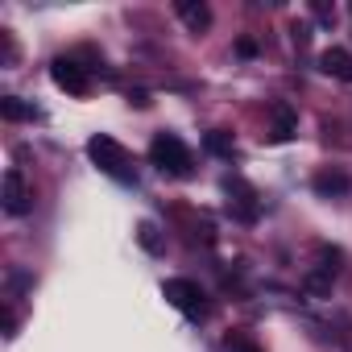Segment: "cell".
Returning <instances> with one entry per match:
<instances>
[{
    "mask_svg": "<svg viewBox=\"0 0 352 352\" xmlns=\"http://www.w3.org/2000/svg\"><path fill=\"white\" fill-rule=\"evenodd\" d=\"M149 162L162 174H170V179H191V170H195V157H191V149H187V141L179 133H153Z\"/></svg>",
    "mask_w": 352,
    "mask_h": 352,
    "instance_id": "cell-1",
    "label": "cell"
},
{
    "mask_svg": "<svg viewBox=\"0 0 352 352\" xmlns=\"http://www.w3.org/2000/svg\"><path fill=\"white\" fill-rule=\"evenodd\" d=\"M87 157L108 174V179H116V183H137V170H133V162H129V153H124V145H120L116 137L96 133V137L87 141Z\"/></svg>",
    "mask_w": 352,
    "mask_h": 352,
    "instance_id": "cell-2",
    "label": "cell"
},
{
    "mask_svg": "<svg viewBox=\"0 0 352 352\" xmlns=\"http://www.w3.org/2000/svg\"><path fill=\"white\" fill-rule=\"evenodd\" d=\"M162 294H166V302H170L174 311H183V315H191V319H199V315L208 311V294H204V286L191 282V278H166V282H162Z\"/></svg>",
    "mask_w": 352,
    "mask_h": 352,
    "instance_id": "cell-3",
    "label": "cell"
},
{
    "mask_svg": "<svg viewBox=\"0 0 352 352\" xmlns=\"http://www.w3.org/2000/svg\"><path fill=\"white\" fill-rule=\"evenodd\" d=\"M0 208H5L9 216H25V212L34 208L30 187H25V174H21L17 166L5 170V183H0Z\"/></svg>",
    "mask_w": 352,
    "mask_h": 352,
    "instance_id": "cell-4",
    "label": "cell"
},
{
    "mask_svg": "<svg viewBox=\"0 0 352 352\" xmlns=\"http://www.w3.org/2000/svg\"><path fill=\"white\" fill-rule=\"evenodd\" d=\"M50 79H54V87H63L67 96H87V91H91V75H87V67H79L75 58H54V63H50Z\"/></svg>",
    "mask_w": 352,
    "mask_h": 352,
    "instance_id": "cell-5",
    "label": "cell"
},
{
    "mask_svg": "<svg viewBox=\"0 0 352 352\" xmlns=\"http://www.w3.org/2000/svg\"><path fill=\"white\" fill-rule=\"evenodd\" d=\"M336 274H340V253L336 249H319V265L302 278V286H307V294H327L331 290V282H336Z\"/></svg>",
    "mask_w": 352,
    "mask_h": 352,
    "instance_id": "cell-6",
    "label": "cell"
},
{
    "mask_svg": "<svg viewBox=\"0 0 352 352\" xmlns=\"http://www.w3.org/2000/svg\"><path fill=\"white\" fill-rule=\"evenodd\" d=\"M224 191H228V195H232V199H228V208H236V216H241V220H249V224H253V220H257V212H261V208H257V195H253V191H249V183H241V179H228V183H224Z\"/></svg>",
    "mask_w": 352,
    "mask_h": 352,
    "instance_id": "cell-7",
    "label": "cell"
},
{
    "mask_svg": "<svg viewBox=\"0 0 352 352\" xmlns=\"http://www.w3.org/2000/svg\"><path fill=\"white\" fill-rule=\"evenodd\" d=\"M319 71L331 75V79H340V83H352V54L344 46H331V50L319 54Z\"/></svg>",
    "mask_w": 352,
    "mask_h": 352,
    "instance_id": "cell-8",
    "label": "cell"
},
{
    "mask_svg": "<svg viewBox=\"0 0 352 352\" xmlns=\"http://www.w3.org/2000/svg\"><path fill=\"white\" fill-rule=\"evenodd\" d=\"M174 13L183 17V25H187L191 34H204V30L212 25V9L204 5V0H179V5H174Z\"/></svg>",
    "mask_w": 352,
    "mask_h": 352,
    "instance_id": "cell-9",
    "label": "cell"
},
{
    "mask_svg": "<svg viewBox=\"0 0 352 352\" xmlns=\"http://www.w3.org/2000/svg\"><path fill=\"white\" fill-rule=\"evenodd\" d=\"M311 187L319 191V195H348V174L344 170H319L315 179H311Z\"/></svg>",
    "mask_w": 352,
    "mask_h": 352,
    "instance_id": "cell-10",
    "label": "cell"
},
{
    "mask_svg": "<svg viewBox=\"0 0 352 352\" xmlns=\"http://www.w3.org/2000/svg\"><path fill=\"white\" fill-rule=\"evenodd\" d=\"M298 129V116L290 112V104H274V129H270V141H290Z\"/></svg>",
    "mask_w": 352,
    "mask_h": 352,
    "instance_id": "cell-11",
    "label": "cell"
},
{
    "mask_svg": "<svg viewBox=\"0 0 352 352\" xmlns=\"http://www.w3.org/2000/svg\"><path fill=\"white\" fill-rule=\"evenodd\" d=\"M0 116H5V120H38L42 112L30 100H21V96H5V100H0Z\"/></svg>",
    "mask_w": 352,
    "mask_h": 352,
    "instance_id": "cell-12",
    "label": "cell"
},
{
    "mask_svg": "<svg viewBox=\"0 0 352 352\" xmlns=\"http://www.w3.org/2000/svg\"><path fill=\"white\" fill-rule=\"evenodd\" d=\"M208 153H232V137L228 133H208Z\"/></svg>",
    "mask_w": 352,
    "mask_h": 352,
    "instance_id": "cell-13",
    "label": "cell"
},
{
    "mask_svg": "<svg viewBox=\"0 0 352 352\" xmlns=\"http://www.w3.org/2000/svg\"><path fill=\"white\" fill-rule=\"evenodd\" d=\"M137 236H141V245H145L149 253H157V249H162V241H157V228H153L149 220H141V228H137Z\"/></svg>",
    "mask_w": 352,
    "mask_h": 352,
    "instance_id": "cell-14",
    "label": "cell"
},
{
    "mask_svg": "<svg viewBox=\"0 0 352 352\" xmlns=\"http://www.w3.org/2000/svg\"><path fill=\"white\" fill-rule=\"evenodd\" d=\"M228 352H261V348H257L253 340H245V336H232V340H228Z\"/></svg>",
    "mask_w": 352,
    "mask_h": 352,
    "instance_id": "cell-15",
    "label": "cell"
},
{
    "mask_svg": "<svg viewBox=\"0 0 352 352\" xmlns=\"http://www.w3.org/2000/svg\"><path fill=\"white\" fill-rule=\"evenodd\" d=\"M236 54H241V58H253V54H257V42H253V38H241V42H236Z\"/></svg>",
    "mask_w": 352,
    "mask_h": 352,
    "instance_id": "cell-16",
    "label": "cell"
},
{
    "mask_svg": "<svg viewBox=\"0 0 352 352\" xmlns=\"http://www.w3.org/2000/svg\"><path fill=\"white\" fill-rule=\"evenodd\" d=\"M5 336H17V315L5 307Z\"/></svg>",
    "mask_w": 352,
    "mask_h": 352,
    "instance_id": "cell-17",
    "label": "cell"
}]
</instances>
